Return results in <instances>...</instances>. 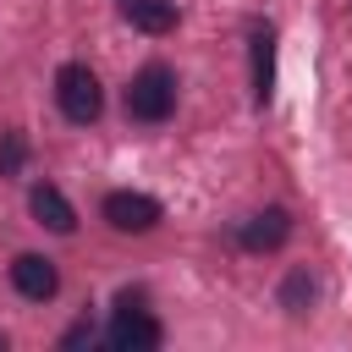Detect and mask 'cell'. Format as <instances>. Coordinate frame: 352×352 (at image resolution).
<instances>
[{"mask_svg":"<svg viewBox=\"0 0 352 352\" xmlns=\"http://www.w3.org/2000/svg\"><path fill=\"white\" fill-rule=\"evenodd\" d=\"M0 352H6V336H0Z\"/></svg>","mask_w":352,"mask_h":352,"instance_id":"obj_13","label":"cell"},{"mask_svg":"<svg viewBox=\"0 0 352 352\" xmlns=\"http://www.w3.org/2000/svg\"><path fill=\"white\" fill-rule=\"evenodd\" d=\"M286 236H292V214H286V209H258V214L242 226V248H248V253H275Z\"/></svg>","mask_w":352,"mask_h":352,"instance_id":"obj_6","label":"cell"},{"mask_svg":"<svg viewBox=\"0 0 352 352\" xmlns=\"http://www.w3.org/2000/svg\"><path fill=\"white\" fill-rule=\"evenodd\" d=\"M22 160H28L22 132H6V138H0V170H6V176H16V170H22Z\"/></svg>","mask_w":352,"mask_h":352,"instance_id":"obj_11","label":"cell"},{"mask_svg":"<svg viewBox=\"0 0 352 352\" xmlns=\"http://www.w3.org/2000/svg\"><path fill=\"white\" fill-rule=\"evenodd\" d=\"M55 104H60V116H66V121H77V126L99 121V110H104L99 77H94V72L82 66V60L60 66V72H55Z\"/></svg>","mask_w":352,"mask_h":352,"instance_id":"obj_1","label":"cell"},{"mask_svg":"<svg viewBox=\"0 0 352 352\" xmlns=\"http://www.w3.org/2000/svg\"><path fill=\"white\" fill-rule=\"evenodd\" d=\"M88 336H94V324H88V319H82V324H72V330H66V341H60V346H82V341H88Z\"/></svg>","mask_w":352,"mask_h":352,"instance_id":"obj_12","label":"cell"},{"mask_svg":"<svg viewBox=\"0 0 352 352\" xmlns=\"http://www.w3.org/2000/svg\"><path fill=\"white\" fill-rule=\"evenodd\" d=\"M11 286H16L22 297H33V302H44V297H55V286H60V275H55V264H50L44 253H22V258L11 264Z\"/></svg>","mask_w":352,"mask_h":352,"instance_id":"obj_5","label":"cell"},{"mask_svg":"<svg viewBox=\"0 0 352 352\" xmlns=\"http://www.w3.org/2000/svg\"><path fill=\"white\" fill-rule=\"evenodd\" d=\"M28 209H33V220L44 226V231H72L77 226V214H72V204H66V192L60 187H50V182H38L33 192H28Z\"/></svg>","mask_w":352,"mask_h":352,"instance_id":"obj_7","label":"cell"},{"mask_svg":"<svg viewBox=\"0 0 352 352\" xmlns=\"http://www.w3.org/2000/svg\"><path fill=\"white\" fill-rule=\"evenodd\" d=\"M104 220L121 231V236H143V231H154L160 226V204L148 198V192H110L104 198Z\"/></svg>","mask_w":352,"mask_h":352,"instance_id":"obj_4","label":"cell"},{"mask_svg":"<svg viewBox=\"0 0 352 352\" xmlns=\"http://www.w3.org/2000/svg\"><path fill=\"white\" fill-rule=\"evenodd\" d=\"M104 341L116 346V352H154L160 341H165V330H160V319L143 308V297H121L116 302V319H110V330H104Z\"/></svg>","mask_w":352,"mask_h":352,"instance_id":"obj_3","label":"cell"},{"mask_svg":"<svg viewBox=\"0 0 352 352\" xmlns=\"http://www.w3.org/2000/svg\"><path fill=\"white\" fill-rule=\"evenodd\" d=\"M121 16L138 33H170L176 28V6L170 0H121Z\"/></svg>","mask_w":352,"mask_h":352,"instance_id":"obj_8","label":"cell"},{"mask_svg":"<svg viewBox=\"0 0 352 352\" xmlns=\"http://www.w3.org/2000/svg\"><path fill=\"white\" fill-rule=\"evenodd\" d=\"M248 66H253V104H264L270 88H275V38H270V33H253Z\"/></svg>","mask_w":352,"mask_h":352,"instance_id":"obj_9","label":"cell"},{"mask_svg":"<svg viewBox=\"0 0 352 352\" xmlns=\"http://www.w3.org/2000/svg\"><path fill=\"white\" fill-rule=\"evenodd\" d=\"M308 302H314V275L308 270H292L286 286H280V308L286 314H308Z\"/></svg>","mask_w":352,"mask_h":352,"instance_id":"obj_10","label":"cell"},{"mask_svg":"<svg viewBox=\"0 0 352 352\" xmlns=\"http://www.w3.org/2000/svg\"><path fill=\"white\" fill-rule=\"evenodd\" d=\"M176 110V72L170 66H143L126 82V116L132 121H165Z\"/></svg>","mask_w":352,"mask_h":352,"instance_id":"obj_2","label":"cell"}]
</instances>
